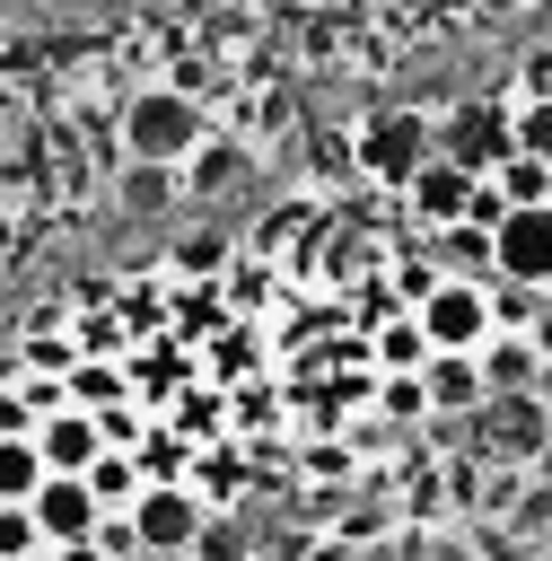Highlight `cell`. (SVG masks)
Segmentation results:
<instances>
[{"label": "cell", "mask_w": 552, "mask_h": 561, "mask_svg": "<svg viewBox=\"0 0 552 561\" xmlns=\"http://www.w3.org/2000/svg\"><path fill=\"white\" fill-rule=\"evenodd\" d=\"M61 386H70V394H79V403H105V394H114V386H123V377H114V368H79V377H61Z\"/></svg>", "instance_id": "27"}, {"label": "cell", "mask_w": 552, "mask_h": 561, "mask_svg": "<svg viewBox=\"0 0 552 561\" xmlns=\"http://www.w3.org/2000/svg\"><path fill=\"white\" fill-rule=\"evenodd\" d=\"M35 421H44V412L26 403V386H0V438H9V430H35Z\"/></svg>", "instance_id": "26"}, {"label": "cell", "mask_w": 552, "mask_h": 561, "mask_svg": "<svg viewBox=\"0 0 552 561\" xmlns=\"http://www.w3.org/2000/svg\"><path fill=\"white\" fill-rule=\"evenodd\" d=\"M96 543H105V561H131V552H140V526H131V508H105V517H96Z\"/></svg>", "instance_id": "24"}, {"label": "cell", "mask_w": 552, "mask_h": 561, "mask_svg": "<svg viewBox=\"0 0 552 561\" xmlns=\"http://www.w3.org/2000/svg\"><path fill=\"white\" fill-rule=\"evenodd\" d=\"M491 272L552 289V202H526V210H508L491 228Z\"/></svg>", "instance_id": "5"}, {"label": "cell", "mask_w": 552, "mask_h": 561, "mask_svg": "<svg viewBox=\"0 0 552 561\" xmlns=\"http://www.w3.org/2000/svg\"><path fill=\"white\" fill-rule=\"evenodd\" d=\"M421 158H438V131H429L421 114H386V123L368 131V175H377V184H412Z\"/></svg>", "instance_id": "9"}, {"label": "cell", "mask_w": 552, "mask_h": 561, "mask_svg": "<svg viewBox=\"0 0 552 561\" xmlns=\"http://www.w3.org/2000/svg\"><path fill=\"white\" fill-rule=\"evenodd\" d=\"M517 96H552V44H534V53L517 61Z\"/></svg>", "instance_id": "25"}, {"label": "cell", "mask_w": 552, "mask_h": 561, "mask_svg": "<svg viewBox=\"0 0 552 561\" xmlns=\"http://www.w3.org/2000/svg\"><path fill=\"white\" fill-rule=\"evenodd\" d=\"M368 359H377V368H421V359H429V333H421V316L403 307V316H394V324L368 342Z\"/></svg>", "instance_id": "18"}, {"label": "cell", "mask_w": 552, "mask_h": 561, "mask_svg": "<svg viewBox=\"0 0 552 561\" xmlns=\"http://www.w3.org/2000/svg\"><path fill=\"white\" fill-rule=\"evenodd\" d=\"M26 552H44V526L26 500H0V561H26Z\"/></svg>", "instance_id": "21"}, {"label": "cell", "mask_w": 552, "mask_h": 561, "mask_svg": "<svg viewBox=\"0 0 552 561\" xmlns=\"http://www.w3.org/2000/svg\"><path fill=\"white\" fill-rule=\"evenodd\" d=\"M35 447H44V465H53V473H88V465H96V447H105V430H96V412H88V403H53V412L35 421Z\"/></svg>", "instance_id": "10"}, {"label": "cell", "mask_w": 552, "mask_h": 561, "mask_svg": "<svg viewBox=\"0 0 552 561\" xmlns=\"http://www.w3.org/2000/svg\"><path fill=\"white\" fill-rule=\"evenodd\" d=\"M482 377H491V394L499 386H543V342L534 333H491L482 342Z\"/></svg>", "instance_id": "13"}, {"label": "cell", "mask_w": 552, "mask_h": 561, "mask_svg": "<svg viewBox=\"0 0 552 561\" xmlns=\"http://www.w3.org/2000/svg\"><path fill=\"white\" fill-rule=\"evenodd\" d=\"M421 394H429V412H438V421H473V412H482V394H491L482 351H429V359H421Z\"/></svg>", "instance_id": "7"}, {"label": "cell", "mask_w": 552, "mask_h": 561, "mask_svg": "<svg viewBox=\"0 0 552 561\" xmlns=\"http://www.w3.org/2000/svg\"><path fill=\"white\" fill-rule=\"evenodd\" d=\"M403 202H412V219H421V228H447V219H464L473 175H464L456 158H421V167H412V184H403Z\"/></svg>", "instance_id": "11"}, {"label": "cell", "mask_w": 552, "mask_h": 561, "mask_svg": "<svg viewBox=\"0 0 552 561\" xmlns=\"http://www.w3.org/2000/svg\"><path fill=\"white\" fill-rule=\"evenodd\" d=\"M26 561H53V552H26Z\"/></svg>", "instance_id": "30"}, {"label": "cell", "mask_w": 552, "mask_h": 561, "mask_svg": "<svg viewBox=\"0 0 552 561\" xmlns=\"http://www.w3.org/2000/svg\"><path fill=\"white\" fill-rule=\"evenodd\" d=\"M131 561H193V552H131Z\"/></svg>", "instance_id": "29"}, {"label": "cell", "mask_w": 552, "mask_h": 561, "mask_svg": "<svg viewBox=\"0 0 552 561\" xmlns=\"http://www.w3.org/2000/svg\"><path fill=\"white\" fill-rule=\"evenodd\" d=\"M202 517H210V500H202L193 482H149V491L131 500V526H140V552H193V535H202Z\"/></svg>", "instance_id": "4"}, {"label": "cell", "mask_w": 552, "mask_h": 561, "mask_svg": "<svg viewBox=\"0 0 552 561\" xmlns=\"http://www.w3.org/2000/svg\"><path fill=\"white\" fill-rule=\"evenodd\" d=\"M123 202H131L140 219H149V210H166V202H175V167H158V158H131V167H123Z\"/></svg>", "instance_id": "19"}, {"label": "cell", "mask_w": 552, "mask_h": 561, "mask_svg": "<svg viewBox=\"0 0 552 561\" xmlns=\"http://www.w3.org/2000/svg\"><path fill=\"white\" fill-rule=\"evenodd\" d=\"M482 289H491V333H534V316H543V289H534V280L491 272Z\"/></svg>", "instance_id": "16"}, {"label": "cell", "mask_w": 552, "mask_h": 561, "mask_svg": "<svg viewBox=\"0 0 552 561\" xmlns=\"http://www.w3.org/2000/svg\"><path fill=\"white\" fill-rule=\"evenodd\" d=\"M26 508H35L44 543H79V535H96V517H105V500L88 491V473H44Z\"/></svg>", "instance_id": "8"}, {"label": "cell", "mask_w": 552, "mask_h": 561, "mask_svg": "<svg viewBox=\"0 0 552 561\" xmlns=\"http://www.w3.org/2000/svg\"><path fill=\"white\" fill-rule=\"evenodd\" d=\"M473 447L499 456V465H534V456L552 447V394H543V386H499V394H482Z\"/></svg>", "instance_id": "2"}, {"label": "cell", "mask_w": 552, "mask_h": 561, "mask_svg": "<svg viewBox=\"0 0 552 561\" xmlns=\"http://www.w3.org/2000/svg\"><path fill=\"white\" fill-rule=\"evenodd\" d=\"M482 280H491V272H482ZM482 280H447V272L429 280V298L412 307L421 333H429V351H482V342H491V289H482Z\"/></svg>", "instance_id": "3"}, {"label": "cell", "mask_w": 552, "mask_h": 561, "mask_svg": "<svg viewBox=\"0 0 552 561\" xmlns=\"http://www.w3.org/2000/svg\"><path fill=\"white\" fill-rule=\"evenodd\" d=\"M508 131H517V149L552 158V96H517V105H508Z\"/></svg>", "instance_id": "22"}, {"label": "cell", "mask_w": 552, "mask_h": 561, "mask_svg": "<svg viewBox=\"0 0 552 561\" xmlns=\"http://www.w3.org/2000/svg\"><path fill=\"white\" fill-rule=\"evenodd\" d=\"M44 552H53V561H105V543H96V535H79V543H44Z\"/></svg>", "instance_id": "28"}, {"label": "cell", "mask_w": 552, "mask_h": 561, "mask_svg": "<svg viewBox=\"0 0 552 561\" xmlns=\"http://www.w3.org/2000/svg\"><path fill=\"white\" fill-rule=\"evenodd\" d=\"M193 561H245V535H237L228 517H202V535H193Z\"/></svg>", "instance_id": "23"}, {"label": "cell", "mask_w": 552, "mask_h": 561, "mask_svg": "<svg viewBox=\"0 0 552 561\" xmlns=\"http://www.w3.org/2000/svg\"><path fill=\"white\" fill-rule=\"evenodd\" d=\"M88 491H96L105 508H131V500L149 491V473H140V447H96V465H88Z\"/></svg>", "instance_id": "14"}, {"label": "cell", "mask_w": 552, "mask_h": 561, "mask_svg": "<svg viewBox=\"0 0 552 561\" xmlns=\"http://www.w3.org/2000/svg\"><path fill=\"white\" fill-rule=\"evenodd\" d=\"M193 149H202V105H193V88H140V96H123V158L184 167Z\"/></svg>", "instance_id": "1"}, {"label": "cell", "mask_w": 552, "mask_h": 561, "mask_svg": "<svg viewBox=\"0 0 552 561\" xmlns=\"http://www.w3.org/2000/svg\"><path fill=\"white\" fill-rule=\"evenodd\" d=\"M508 149H517V131H508V114H499V105H464V114H447V123H438V158H456L464 175H491Z\"/></svg>", "instance_id": "6"}, {"label": "cell", "mask_w": 552, "mask_h": 561, "mask_svg": "<svg viewBox=\"0 0 552 561\" xmlns=\"http://www.w3.org/2000/svg\"><path fill=\"white\" fill-rule=\"evenodd\" d=\"M429 263L447 272V280H482L491 272V228H473V219H447V228H429Z\"/></svg>", "instance_id": "12"}, {"label": "cell", "mask_w": 552, "mask_h": 561, "mask_svg": "<svg viewBox=\"0 0 552 561\" xmlns=\"http://www.w3.org/2000/svg\"><path fill=\"white\" fill-rule=\"evenodd\" d=\"M237 175H245L237 149H193V158H184V184H193V193H228Z\"/></svg>", "instance_id": "20"}, {"label": "cell", "mask_w": 552, "mask_h": 561, "mask_svg": "<svg viewBox=\"0 0 552 561\" xmlns=\"http://www.w3.org/2000/svg\"><path fill=\"white\" fill-rule=\"evenodd\" d=\"M44 473H53V465H44L35 430H9V438H0V500H35Z\"/></svg>", "instance_id": "17"}, {"label": "cell", "mask_w": 552, "mask_h": 561, "mask_svg": "<svg viewBox=\"0 0 552 561\" xmlns=\"http://www.w3.org/2000/svg\"><path fill=\"white\" fill-rule=\"evenodd\" d=\"M491 184L508 193V210H526V202H552V158H534V149H508V158L491 167Z\"/></svg>", "instance_id": "15"}]
</instances>
